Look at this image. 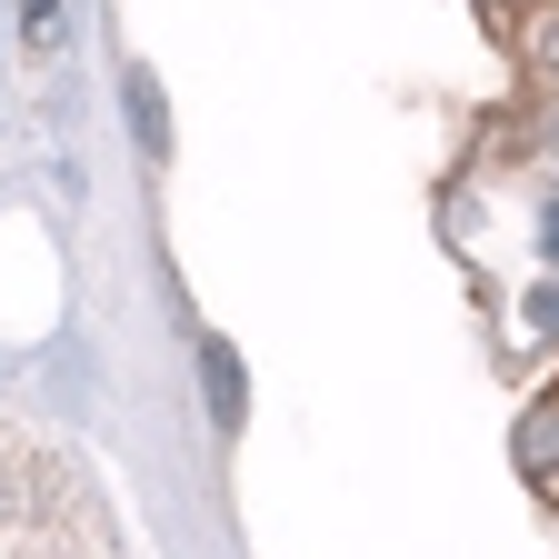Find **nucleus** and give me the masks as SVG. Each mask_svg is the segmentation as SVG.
I'll return each instance as SVG.
<instances>
[{"label":"nucleus","mask_w":559,"mask_h":559,"mask_svg":"<svg viewBox=\"0 0 559 559\" xmlns=\"http://www.w3.org/2000/svg\"><path fill=\"white\" fill-rule=\"evenodd\" d=\"M0 559H120L91 469L21 409H0Z\"/></svg>","instance_id":"f257e3e1"},{"label":"nucleus","mask_w":559,"mask_h":559,"mask_svg":"<svg viewBox=\"0 0 559 559\" xmlns=\"http://www.w3.org/2000/svg\"><path fill=\"white\" fill-rule=\"evenodd\" d=\"M200 360H210V409H221V430H240V360H230L221 340H210Z\"/></svg>","instance_id":"f03ea898"},{"label":"nucleus","mask_w":559,"mask_h":559,"mask_svg":"<svg viewBox=\"0 0 559 559\" xmlns=\"http://www.w3.org/2000/svg\"><path fill=\"white\" fill-rule=\"evenodd\" d=\"M520 460H530L539 479H559V409H539V419H530V440H520Z\"/></svg>","instance_id":"7ed1b4c3"},{"label":"nucleus","mask_w":559,"mask_h":559,"mask_svg":"<svg viewBox=\"0 0 559 559\" xmlns=\"http://www.w3.org/2000/svg\"><path fill=\"white\" fill-rule=\"evenodd\" d=\"M130 110H140V140L160 151V91H151V81H130Z\"/></svg>","instance_id":"20e7f679"}]
</instances>
